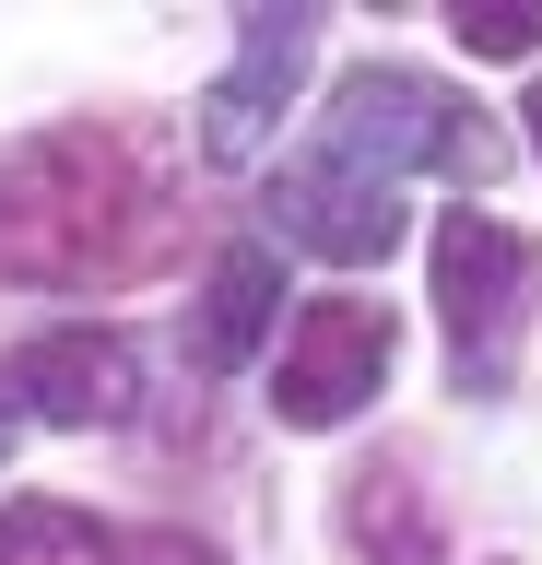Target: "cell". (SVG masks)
<instances>
[{"label":"cell","mask_w":542,"mask_h":565,"mask_svg":"<svg viewBox=\"0 0 542 565\" xmlns=\"http://www.w3.org/2000/svg\"><path fill=\"white\" fill-rule=\"evenodd\" d=\"M319 153L390 177V189H401V177H460V189H496V177H507L496 118H483L471 95H448L436 71H401V60H354L342 83H330Z\"/></svg>","instance_id":"2"},{"label":"cell","mask_w":542,"mask_h":565,"mask_svg":"<svg viewBox=\"0 0 542 565\" xmlns=\"http://www.w3.org/2000/svg\"><path fill=\"white\" fill-rule=\"evenodd\" d=\"M178 247V177L118 118H60V130L0 153V282L36 295H118L166 271Z\"/></svg>","instance_id":"1"},{"label":"cell","mask_w":542,"mask_h":565,"mask_svg":"<svg viewBox=\"0 0 542 565\" xmlns=\"http://www.w3.org/2000/svg\"><path fill=\"white\" fill-rule=\"evenodd\" d=\"M342 542H354L365 565H448L413 471H354V483H342Z\"/></svg>","instance_id":"9"},{"label":"cell","mask_w":542,"mask_h":565,"mask_svg":"<svg viewBox=\"0 0 542 565\" xmlns=\"http://www.w3.org/2000/svg\"><path fill=\"white\" fill-rule=\"evenodd\" d=\"M460 47L471 60H531L542 47V0H460Z\"/></svg>","instance_id":"11"},{"label":"cell","mask_w":542,"mask_h":565,"mask_svg":"<svg viewBox=\"0 0 542 565\" xmlns=\"http://www.w3.org/2000/svg\"><path fill=\"white\" fill-rule=\"evenodd\" d=\"M118 565H213V554H201V542H178V530H130V542H118Z\"/></svg>","instance_id":"12"},{"label":"cell","mask_w":542,"mask_h":565,"mask_svg":"<svg viewBox=\"0 0 542 565\" xmlns=\"http://www.w3.org/2000/svg\"><path fill=\"white\" fill-rule=\"evenodd\" d=\"M519 118H531V153H542V83H531V106H519Z\"/></svg>","instance_id":"14"},{"label":"cell","mask_w":542,"mask_h":565,"mask_svg":"<svg viewBox=\"0 0 542 565\" xmlns=\"http://www.w3.org/2000/svg\"><path fill=\"white\" fill-rule=\"evenodd\" d=\"M272 236L284 247H307V259H330V271H365V259H390L401 247V189L390 177H365V166H342V153H295L284 177H272Z\"/></svg>","instance_id":"5"},{"label":"cell","mask_w":542,"mask_h":565,"mask_svg":"<svg viewBox=\"0 0 542 565\" xmlns=\"http://www.w3.org/2000/svg\"><path fill=\"white\" fill-rule=\"evenodd\" d=\"M307 60H319V12H236V60H224V83L201 95V153H213V166H248L259 141L284 130Z\"/></svg>","instance_id":"6"},{"label":"cell","mask_w":542,"mask_h":565,"mask_svg":"<svg viewBox=\"0 0 542 565\" xmlns=\"http://www.w3.org/2000/svg\"><path fill=\"white\" fill-rule=\"evenodd\" d=\"M401 365V318L378 295H307L284 318V353H272V413L295 436H319V424H354Z\"/></svg>","instance_id":"4"},{"label":"cell","mask_w":542,"mask_h":565,"mask_svg":"<svg viewBox=\"0 0 542 565\" xmlns=\"http://www.w3.org/2000/svg\"><path fill=\"white\" fill-rule=\"evenodd\" d=\"M272 318H284V259L272 247H224L213 282H201V330H189V353H201V377H224V365H248L259 342H272Z\"/></svg>","instance_id":"8"},{"label":"cell","mask_w":542,"mask_h":565,"mask_svg":"<svg viewBox=\"0 0 542 565\" xmlns=\"http://www.w3.org/2000/svg\"><path fill=\"white\" fill-rule=\"evenodd\" d=\"M0 565H118V542L83 519V507L24 494V507H0Z\"/></svg>","instance_id":"10"},{"label":"cell","mask_w":542,"mask_h":565,"mask_svg":"<svg viewBox=\"0 0 542 565\" xmlns=\"http://www.w3.org/2000/svg\"><path fill=\"white\" fill-rule=\"evenodd\" d=\"M542 295V247L496 212H448L436 224V318H448V377L471 401H496L519 377V330Z\"/></svg>","instance_id":"3"},{"label":"cell","mask_w":542,"mask_h":565,"mask_svg":"<svg viewBox=\"0 0 542 565\" xmlns=\"http://www.w3.org/2000/svg\"><path fill=\"white\" fill-rule=\"evenodd\" d=\"M12 448H24V388L0 377V459H12Z\"/></svg>","instance_id":"13"},{"label":"cell","mask_w":542,"mask_h":565,"mask_svg":"<svg viewBox=\"0 0 542 565\" xmlns=\"http://www.w3.org/2000/svg\"><path fill=\"white\" fill-rule=\"evenodd\" d=\"M12 388H24V413L36 424H130V401H142V365H130V342L118 330H36V342L12 353Z\"/></svg>","instance_id":"7"}]
</instances>
